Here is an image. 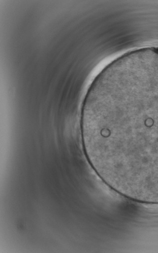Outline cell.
Segmentation results:
<instances>
[{
    "label": "cell",
    "instance_id": "cell-1",
    "mask_svg": "<svg viewBox=\"0 0 158 253\" xmlns=\"http://www.w3.org/2000/svg\"><path fill=\"white\" fill-rule=\"evenodd\" d=\"M81 131L87 159L104 182L158 186V70L100 73L86 94Z\"/></svg>",
    "mask_w": 158,
    "mask_h": 253
}]
</instances>
